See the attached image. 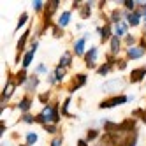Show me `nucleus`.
Instances as JSON below:
<instances>
[{
    "mask_svg": "<svg viewBox=\"0 0 146 146\" xmlns=\"http://www.w3.org/2000/svg\"><path fill=\"white\" fill-rule=\"evenodd\" d=\"M60 118H62L60 104L53 100L51 104L44 106V108H42V111H40V113L37 114V123H40L42 127H44V125H49V123H55V125H58Z\"/></svg>",
    "mask_w": 146,
    "mask_h": 146,
    "instance_id": "nucleus-1",
    "label": "nucleus"
},
{
    "mask_svg": "<svg viewBox=\"0 0 146 146\" xmlns=\"http://www.w3.org/2000/svg\"><path fill=\"white\" fill-rule=\"evenodd\" d=\"M18 85L14 81V72H9L7 74V79H5V85H4V92H2V97H0V100H2V114H4V109L7 108V102L9 99L13 97V93L16 92Z\"/></svg>",
    "mask_w": 146,
    "mask_h": 146,
    "instance_id": "nucleus-2",
    "label": "nucleus"
},
{
    "mask_svg": "<svg viewBox=\"0 0 146 146\" xmlns=\"http://www.w3.org/2000/svg\"><path fill=\"white\" fill-rule=\"evenodd\" d=\"M130 100V95H125V93H118V95H113L109 99H104L100 104H99V109H111V108H118V106H123Z\"/></svg>",
    "mask_w": 146,
    "mask_h": 146,
    "instance_id": "nucleus-3",
    "label": "nucleus"
},
{
    "mask_svg": "<svg viewBox=\"0 0 146 146\" xmlns=\"http://www.w3.org/2000/svg\"><path fill=\"white\" fill-rule=\"evenodd\" d=\"M97 60H99V48L97 46H92L88 51H86V55H85V65L88 69H99L97 65Z\"/></svg>",
    "mask_w": 146,
    "mask_h": 146,
    "instance_id": "nucleus-4",
    "label": "nucleus"
},
{
    "mask_svg": "<svg viewBox=\"0 0 146 146\" xmlns=\"http://www.w3.org/2000/svg\"><path fill=\"white\" fill-rule=\"evenodd\" d=\"M146 78V65H141V67H135L130 70L129 74V83H132V85H139V83H143Z\"/></svg>",
    "mask_w": 146,
    "mask_h": 146,
    "instance_id": "nucleus-5",
    "label": "nucleus"
},
{
    "mask_svg": "<svg viewBox=\"0 0 146 146\" xmlns=\"http://www.w3.org/2000/svg\"><path fill=\"white\" fill-rule=\"evenodd\" d=\"M88 83V76L86 74H83V72H78V74H74V78H72V83H70V86H69V93H74L78 92L79 88H83Z\"/></svg>",
    "mask_w": 146,
    "mask_h": 146,
    "instance_id": "nucleus-6",
    "label": "nucleus"
},
{
    "mask_svg": "<svg viewBox=\"0 0 146 146\" xmlns=\"http://www.w3.org/2000/svg\"><path fill=\"white\" fill-rule=\"evenodd\" d=\"M97 32H99V37H100V42H109L114 35V30H113V25L109 21H106L102 27H97Z\"/></svg>",
    "mask_w": 146,
    "mask_h": 146,
    "instance_id": "nucleus-7",
    "label": "nucleus"
},
{
    "mask_svg": "<svg viewBox=\"0 0 146 146\" xmlns=\"http://www.w3.org/2000/svg\"><path fill=\"white\" fill-rule=\"evenodd\" d=\"M86 39H88V35H83V37H79V39H76L74 40V46H72V53H74V56H83L85 58V55H86Z\"/></svg>",
    "mask_w": 146,
    "mask_h": 146,
    "instance_id": "nucleus-8",
    "label": "nucleus"
},
{
    "mask_svg": "<svg viewBox=\"0 0 146 146\" xmlns=\"http://www.w3.org/2000/svg\"><path fill=\"white\" fill-rule=\"evenodd\" d=\"M30 35H32V27H28L25 32L21 34V37L18 39V44H16V48H18V53H16V56H23L25 53V46H27V40L30 39Z\"/></svg>",
    "mask_w": 146,
    "mask_h": 146,
    "instance_id": "nucleus-9",
    "label": "nucleus"
},
{
    "mask_svg": "<svg viewBox=\"0 0 146 146\" xmlns=\"http://www.w3.org/2000/svg\"><path fill=\"white\" fill-rule=\"evenodd\" d=\"M39 83H40V79H39V76L35 74V72H34V74H30L28 76V81L25 83V95H30V93L37 92Z\"/></svg>",
    "mask_w": 146,
    "mask_h": 146,
    "instance_id": "nucleus-10",
    "label": "nucleus"
},
{
    "mask_svg": "<svg viewBox=\"0 0 146 146\" xmlns=\"http://www.w3.org/2000/svg\"><path fill=\"white\" fill-rule=\"evenodd\" d=\"M32 104H34L32 97H30V95H23L21 100L16 104V109L21 114H27V113H30V109H32Z\"/></svg>",
    "mask_w": 146,
    "mask_h": 146,
    "instance_id": "nucleus-11",
    "label": "nucleus"
},
{
    "mask_svg": "<svg viewBox=\"0 0 146 146\" xmlns=\"http://www.w3.org/2000/svg\"><path fill=\"white\" fill-rule=\"evenodd\" d=\"M125 21L129 23V27H139L143 23V13L139 11V9H135V11H132V13L127 14Z\"/></svg>",
    "mask_w": 146,
    "mask_h": 146,
    "instance_id": "nucleus-12",
    "label": "nucleus"
},
{
    "mask_svg": "<svg viewBox=\"0 0 146 146\" xmlns=\"http://www.w3.org/2000/svg\"><path fill=\"white\" fill-rule=\"evenodd\" d=\"M125 55H127V60H139L146 55V51L139 46H134V48H127V51H125Z\"/></svg>",
    "mask_w": 146,
    "mask_h": 146,
    "instance_id": "nucleus-13",
    "label": "nucleus"
},
{
    "mask_svg": "<svg viewBox=\"0 0 146 146\" xmlns=\"http://www.w3.org/2000/svg\"><path fill=\"white\" fill-rule=\"evenodd\" d=\"M123 79L121 78H116V79H109V81H106L102 85V90L104 92H114V90H118L120 86H123Z\"/></svg>",
    "mask_w": 146,
    "mask_h": 146,
    "instance_id": "nucleus-14",
    "label": "nucleus"
},
{
    "mask_svg": "<svg viewBox=\"0 0 146 146\" xmlns=\"http://www.w3.org/2000/svg\"><path fill=\"white\" fill-rule=\"evenodd\" d=\"M120 51H121V39L116 37V35H113V39L109 40V53L113 56H118Z\"/></svg>",
    "mask_w": 146,
    "mask_h": 146,
    "instance_id": "nucleus-15",
    "label": "nucleus"
},
{
    "mask_svg": "<svg viewBox=\"0 0 146 146\" xmlns=\"http://www.w3.org/2000/svg\"><path fill=\"white\" fill-rule=\"evenodd\" d=\"M113 30H114V35H116V37L123 39V37L129 35V23H127V21H121V23H118V25H114Z\"/></svg>",
    "mask_w": 146,
    "mask_h": 146,
    "instance_id": "nucleus-16",
    "label": "nucleus"
},
{
    "mask_svg": "<svg viewBox=\"0 0 146 146\" xmlns=\"http://www.w3.org/2000/svg\"><path fill=\"white\" fill-rule=\"evenodd\" d=\"M70 16H72V13L70 11H62L60 13V16L56 18V27H60V28H65L69 23H70Z\"/></svg>",
    "mask_w": 146,
    "mask_h": 146,
    "instance_id": "nucleus-17",
    "label": "nucleus"
},
{
    "mask_svg": "<svg viewBox=\"0 0 146 146\" xmlns=\"http://www.w3.org/2000/svg\"><path fill=\"white\" fill-rule=\"evenodd\" d=\"M97 2H85L81 5V9H79V18L81 19H88L90 16H92V9H93V5H95Z\"/></svg>",
    "mask_w": 146,
    "mask_h": 146,
    "instance_id": "nucleus-18",
    "label": "nucleus"
},
{
    "mask_svg": "<svg viewBox=\"0 0 146 146\" xmlns=\"http://www.w3.org/2000/svg\"><path fill=\"white\" fill-rule=\"evenodd\" d=\"M28 76H30V74H28L25 69H19L18 72H14V81H16V85H18V86H21V85L25 86V83L28 81Z\"/></svg>",
    "mask_w": 146,
    "mask_h": 146,
    "instance_id": "nucleus-19",
    "label": "nucleus"
},
{
    "mask_svg": "<svg viewBox=\"0 0 146 146\" xmlns=\"http://www.w3.org/2000/svg\"><path fill=\"white\" fill-rule=\"evenodd\" d=\"M72 58H74V53H70V51H65L64 55L60 56V67H64V69H69L72 65Z\"/></svg>",
    "mask_w": 146,
    "mask_h": 146,
    "instance_id": "nucleus-20",
    "label": "nucleus"
},
{
    "mask_svg": "<svg viewBox=\"0 0 146 146\" xmlns=\"http://www.w3.org/2000/svg\"><path fill=\"white\" fill-rule=\"evenodd\" d=\"M53 76H55V79H56V83L60 85L62 81H64L65 78H67V69H64V67H60V65H56L55 69H53Z\"/></svg>",
    "mask_w": 146,
    "mask_h": 146,
    "instance_id": "nucleus-21",
    "label": "nucleus"
},
{
    "mask_svg": "<svg viewBox=\"0 0 146 146\" xmlns=\"http://www.w3.org/2000/svg\"><path fill=\"white\" fill-rule=\"evenodd\" d=\"M34 56H35V53L34 51H25V55H23V60H21V69H28L30 65H32V60H34Z\"/></svg>",
    "mask_w": 146,
    "mask_h": 146,
    "instance_id": "nucleus-22",
    "label": "nucleus"
},
{
    "mask_svg": "<svg viewBox=\"0 0 146 146\" xmlns=\"http://www.w3.org/2000/svg\"><path fill=\"white\" fill-rule=\"evenodd\" d=\"M113 70H114V65L108 64V62H104L102 65H99V69H97V74H99V76H108V74H111Z\"/></svg>",
    "mask_w": 146,
    "mask_h": 146,
    "instance_id": "nucleus-23",
    "label": "nucleus"
},
{
    "mask_svg": "<svg viewBox=\"0 0 146 146\" xmlns=\"http://www.w3.org/2000/svg\"><path fill=\"white\" fill-rule=\"evenodd\" d=\"M99 135H100V130H97V129H88V130H86L85 141H86V143H92V141L99 139Z\"/></svg>",
    "mask_w": 146,
    "mask_h": 146,
    "instance_id": "nucleus-24",
    "label": "nucleus"
},
{
    "mask_svg": "<svg viewBox=\"0 0 146 146\" xmlns=\"http://www.w3.org/2000/svg\"><path fill=\"white\" fill-rule=\"evenodd\" d=\"M123 42H125V46H127V48H134V46L139 44V39L135 37V35H132V34H129L127 37H123Z\"/></svg>",
    "mask_w": 146,
    "mask_h": 146,
    "instance_id": "nucleus-25",
    "label": "nucleus"
},
{
    "mask_svg": "<svg viewBox=\"0 0 146 146\" xmlns=\"http://www.w3.org/2000/svg\"><path fill=\"white\" fill-rule=\"evenodd\" d=\"M69 104H70V97H67L64 102H62V108H60L62 116H65V118H72V114L69 113Z\"/></svg>",
    "mask_w": 146,
    "mask_h": 146,
    "instance_id": "nucleus-26",
    "label": "nucleus"
},
{
    "mask_svg": "<svg viewBox=\"0 0 146 146\" xmlns=\"http://www.w3.org/2000/svg\"><path fill=\"white\" fill-rule=\"evenodd\" d=\"M37 141H39V135H37L35 132H28V134L25 135V144H27V146H34Z\"/></svg>",
    "mask_w": 146,
    "mask_h": 146,
    "instance_id": "nucleus-27",
    "label": "nucleus"
},
{
    "mask_svg": "<svg viewBox=\"0 0 146 146\" xmlns=\"http://www.w3.org/2000/svg\"><path fill=\"white\" fill-rule=\"evenodd\" d=\"M39 102L40 104H44V106H48V104H51V90L48 92H42V93H39Z\"/></svg>",
    "mask_w": 146,
    "mask_h": 146,
    "instance_id": "nucleus-28",
    "label": "nucleus"
},
{
    "mask_svg": "<svg viewBox=\"0 0 146 146\" xmlns=\"http://www.w3.org/2000/svg\"><path fill=\"white\" fill-rule=\"evenodd\" d=\"M21 120L23 123H28V125H32V123H37V116H34L32 113H27V114H21Z\"/></svg>",
    "mask_w": 146,
    "mask_h": 146,
    "instance_id": "nucleus-29",
    "label": "nucleus"
},
{
    "mask_svg": "<svg viewBox=\"0 0 146 146\" xmlns=\"http://www.w3.org/2000/svg\"><path fill=\"white\" fill-rule=\"evenodd\" d=\"M132 116H137L143 123H146V109H143V108L134 109V111H132Z\"/></svg>",
    "mask_w": 146,
    "mask_h": 146,
    "instance_id": "nucleus-30",
    "label": "nucleus"
},
{
    "mask_svg": "<svg viewBox=\"0 0 146 146\" xmlns=\"http://www.w3.org/2000/svg\"><path fill=\"white\" fill-rule=\"evenodd\" d=\"M27 21H28V13H21V16H19L18 23H16V32H18V30H21Z\"/></svg>",
    "mask_w": 146,
    "mask_h": 146,
    "instance_id": "nucleus-31",
    "label": "nucleus"
},
{
    "mask_svg": "<svg viewBox=\"0 0 146 146\" xmlns=\"http://www.w3.org/2000/svg\"><path fill=\"white\" fill-rule=\"evenodd\" d=\"M32 5H34V11H35V13H44L46 2H42V0H34Z\"/></svg>",
    "mask_w": 146,
    "mask_h": 146,
    "instance_id": "nucleus-32",
    "label": "nucleus"
},
{
    "mask_svg": "<svg viewBox=\"0 0 146 146\" xmlns=\"http://www.w3.org/2000/svg\"><path fill=\"white\" fill-rule=\"evenodd\" d=\"M48 134H51V135H56L58 134V125H55V123H49V125H44L42 127Z\"/></svg>",
    "mask_w": 146,
    "mask_h": 146,
    "instance_id": "nucleus-33",
    "label": "nucleus"
},
{
    "mask_svg": "<svg viewBox=\"0 0 146 146\" xmlns=\"http://www.w3.org/2000/svg\"><path fill=\"white\" fill-rule=\"evenodd\" d=\"M35 74H37V76H42V74L48 76V67H46V64H39V65L35 67Z\"/></svg>",
    "mask_w": 146,
    "mask_h": 146,
    "instance_id": "nucleus-34",
    "label": "nucleus"
},
{
    "mask_svg": "<svg viewBox=\"0 0 146 146\" xmlns=\"http://www.w3.org/2000/svg\"><path fill=\"white\" fill-rule=\"evenodd\" d=\"M127 64H129L127 58H118V62H116V69H118V70H125V69H127Z\"/></svg>",
    "mask_w": 146,
    "mask_h": 146,
    "instance_id": "nucleus-35",
    "label": "nucleus"
},
{
    "mask_svg": "<svg viewBox=\"0 0 146 146\" xmlns=\"http://www.w3.org/2000/svg\"><path fill=\"white\" fill-rule=\"evenodd\" d=\"M51 30H53V37H55V39H62V37H64V28H60V27L55 25Z\"/></svg>",
    "mask_w": 146,
    "mask_h": 146,
    "instance_id": "nucleus-36",
    "label": "nucleus"
},
{
    "mask_svg": "<svg viewBox=\"0 0 146 146\" xmlns=\"http://www.w3.org/2000/svg\"><path fill=\"white\" fill-rule=\"evenodd\" d=\"M62 143H64V139L56 135V137H53V141H51V144H49V146H62Z\"/></svg>",
    "mask_w": 146,
    "mask_h": 146,
    "instance_id": "nucleus-37",
    "label": "nucleus"
},
{
    "mask_svg": "<svg viewBox=\"0 0 146 146\" xmlns=\"http://www.w3.org/2000/svg\"><path fill=\"white\" fill-rule=\"evenodd\" d=\"M48 83L51 86H55V85H58L56 83V79H55V76H53V72H51V74H48Z\"/></svg>",
    "mask_w": 146,
    "mask_h": 146,
    "instance_id": "nucleus-38",
    "label": "nucleus"
},
{
    "mask_svg": "<svg viewBox=\"0 0 146 146\" xmlns=\"http://www.w3.org/2000/svg\"><path fill=\"white\" fill-rule=\"evenodd\" d=\"M83 4H85V2H81V0H74V2H72V9H78V11H79Z\"/></svg>",
    "mask_w": 146,
    "mask_h": 146,
    "instance_id": "nucleus-39",
    "label": "nucleus"
},
{
    "mask_svg": "<svg viewBox=\"0 0 146 146\" xmlns=\"http://www.w3.org/2000/svg\"><path fill=\"white\" fill-rule=\"evenodd\" d=\"M137 46H139V48H143V49L146 51V37H143V35L139 37V44H137Z\"/></svg>",
    "mask_w": 146,
    "mask_h": 146,
    "instance_id": "nucleus-40",
    "label": "nucleus"
},
{
    "mask_svg": "<svg viewBox=\"0 0 146 146\" xmlns=\"http://www.w3.org/2000/svg\"><path fill=\"white\" fill-rule=\"evenodd\" d=\"M37 49H39V40H34V42L30 44V51H34V53H35Z\"/></svg>",
    "mask_w": 146,
    "mask_h": 146,
    "instance_id": "nucleus-41",
    "label": "nucleus"
},
{
    "mask_svg": "<svg viewBox=\"0 0 146 146\" xmlns=\"http://www.w3.org/2000/svg\"><path fill=\"white\" fill-rule=\"evenodd\" d=\"M5 130H7V125L2 121V123H0V135H2V137H4V134H5Z\"/></svg>",
    "mask_w": 146,
    "mask_h": 146,
    "instance_id": "nucleus-42",
    "label": "nucleus"
},
{
    "mask_svg": "<svg viewBox=\"0 0 146 146\" xmlns=\"http://www.w3.org/2000/svg\"><path fill=\"white\" fill-rule=\"evenodd\" d=\"M78 146H88V143H86L85 139H79V141H78Z\"/></svg>",
    "mask_w": 146,
    "mask_h": 146,
    "instance_id": "nucleus-43",
    "label": "nucleus"
},
{
    "mask_svg": "<svg viewBox=\"0 0 146 146\" xmlns=\"http://www.w3.org/2000/svg\"><path fill=\"white\" fill-rule=\"evenodd\" d=\"M18 146H27V144H18Z\"/></svg>",
    "mask_w": 146,
    "mask_h": 146,
    "instance_id": "nucleus-44",
    "label": "nucleus"
}]
</instances>
